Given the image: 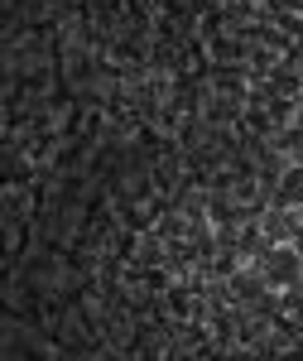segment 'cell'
I'll return each mask as SVG.
<instances>
[{"label":"cell","mask_w":303,"mask_h":361,"mask_svg":"<svg viewBox=\"0 0 303 361\" xmlns=\"http://www.w3.org/2000/svg\"><path fill=\"white\" fill-rule=\"evenodd\" d=\"M260 270H265V279H270V289H294V284H303V255L294 241H284V246H270L260 260H255Z\"/></svg>","instance_id":"cell-1"}]
</instances>
